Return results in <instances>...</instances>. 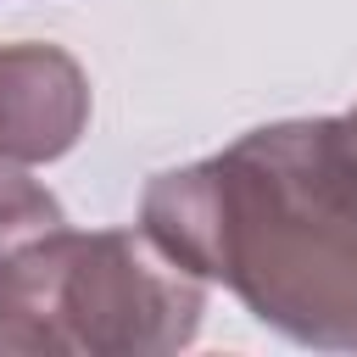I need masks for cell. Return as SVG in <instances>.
<instances>
[{"label":"cell","instance_id":"6da1fadb","mask_svg":"<svg viewBox=\"0 0 357 357\" xmlns=\"http://www.w3.org/2000/svg\"><path fill=\"white\" fill-rule=\"evenodd\" d=\"M139 229L296 346L357 351V145L346 117H284L167 167Z\"/></svg>","mask_w":357,"mask_h":357},{"label":"cell","instance_id":"7a4b0ae2","mask_svg":"<svg viewBox=\"0 0 357 357\" xmlns=\"http://www.w3.org/2000/svg\"><path fill=\"white\" fill-rule=\"evenodd\" d=\"M206 279L145 229H50L0 273V357H162L195 340Z\"/></svg>","mask_w":357,"mask_h":357},{"label":"cell","instance_id":"3957f363","mask_svg":"<svg viewBox=\"0 0 357 357\" xmlns=\"http://www.w3.org/2000/svg\"><path fill=\"white\" fill-rule=\"evenodd\" d=\"M89 73L73 50L17 39L0 45V162L39 167L67 156L89 128Z\"/></svg>","mask_w":357,"mask_h":357},{"label":"cell","instance_id":"277c9868","mask_svg":"<svg viewBox=\"0 0 357 357\" xmlns=\"http://www.w3.org/2000/svg\"><path fill=\"white\" fill-rule=\"evenodd\" d=\"M61 223H67L61 201H56L39 178H28L22 167L0 162V273L11 268V257H17L22 245H33L39 234H50V229H61Z\"/></svg>","mask_w":357,"mask_h":357},{"label":"cell","instance_id":"5b68a950","mask_svg":"<svg viewBox=\"0 0 357 357\" xmlns=\"http://www.w3.org/2000/svg\"><path fill=\"white\" fill-rule=\"evenodd\" d=\"M346 134H351V145H357V106L346 112Z\"/></svg>","mask_w":357,"mask_h":357}]
</instances>
